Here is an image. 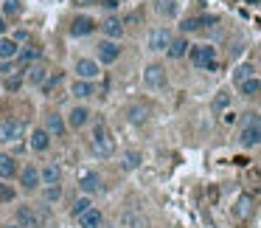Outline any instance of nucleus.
Wrapping results in <instances>:
<instances>
[{"label": "nucleus", "instance_id": "obj_14", "mask_svg": "<svg viewBox=\"0 0 261 228\" xmlns=\"http://www.w3.org/2000/svg\"><path fill=\"white\" fill-rule=\"evenodd\" d=\"M17 180H20V189H23L25 194L37 192V189L42 186V183H40V166H37V164H25L23 169L17 172Z\"/></svg>", "mask_w": 261, "mask_h": 228}, {"label": "nucleus", "instance_id": "obj_24", "mask_svg": "<svg viewBox=\"0 0 261 228\" xmlns=\"http://www.w3.org/2000/svg\"><path fill=\"white\" fill-rule=\"evenodd\" d=\"M149 116H152L149 104H129V107H126V121L135 124V127H143L149 121Z\"/></svg>", "mask_w": 261, "mask_h": 228}, {"label": "nucleus", "instance_id": "obj_17", "mask_svg": "<svg viewBox=\"0 0 261 228\" xmlns=\"http://www.w3.org/2000/svg\"><path fill=\"white\" fill-rule=\"evenodd\" d=\"M51 144H54V138H51V132H48L45 127H34V130H31V135H29V149L31 152L42 155V152L51 149Z\"/></svg>", "mask_w": 261, "mask_h": 228}, {"label": "nucleus", "instance_id": "obj_7", "mask_svg": "<svg viewBox=\"0 0 261 228\" xmlns=\"http://www.w3.org/2000/svg\"><path fill=\"white\" fill-rule=\"evenodd\" d=\"M104 192V175L96 169H87L79 175V194H87V197H96V194Z\"/></svg>", "mask_w": 261, "mask_h": 228}, {"label": "nucleus", "instance_id": "obj_2", "mask_svg": "<svg viewBox=\"0 0 261 228\" xmlns=\"http://www.w3.org/2000/svg\"><path fill=\"white\" fill-rule=\"evenodd\" d=\"M90 152L96 155V158H110V155L115 152L113 132H110V127L104 124L101 119L90 127Z\"/></svg>", "mask_w": 261, "mask_h": 228}, {"label": "nucleus", "instance_id": "obj_20", "mask_svg": "<svg viewBox=\"0 0 261 228\" xmlns=\"http://www.w3.org/2000/svg\"><path fill=\"white\" fill-rule=\"evenodd\" d=\"M48 76H51V71H48L45 62H34L25 68V85L29 87H42L48 82Z\"/></svg>", "mask_w": 261, "mask_h": 228}, {"label": "nucleus", "instance_id": "obj_36", "mask_svg": "<svg viewBox=\"0 0 261 228\" xmlns=\"http://www.w3.org/2000/svg\"><path fill=\"white\" fill-rule=\"evenodd\" d=\"M40 194H42V203L57 206L59 200H62V186H42V189H40Z\"/></svg>", "mask_w": 261, "mask_h": 228}, {"label": "nucleus", "instance_id": "obj_29", "mask_svg": "<svg viewBox=\"0 0 261 228\" xmlns=\"http://www.w3.org/2000/svg\"><path fill=\"white\" fill-rule=\"evenodd\" d=\"M25 85V71H14V74L3 76V90L6 93H17Z\"/></svg>", "mask_w": 261, "mask_h": 228}, {"label": "nucleus", "instance_id": "obj_34", "mask_svg": "<svg viewBox=\"0 0 261 228\" xmlns=\"http://www.w3.org/2000/svg\"><path fill=\"white\" fill-rule=\"evenodd\" d=\"M233 214H236L239 220H247V217L253 214V197H250V194H242V197L236 200V209H233Z\"/></svg>", "mask_w": 261, "mask_h": 228}, {"label": "nucleus", "instance_id": "obj_3", "mask_svg": "<svg viewBox=\"0 0 261 228\" xmlns=\"http://www.w3.org/2000/svg\"><path fill=\"white\" fill-rule=\"evenodd\" d=\"M239 147L242 149L261 147V113H244L242 127H239Z\"/></svg>", "mask_w": 261, "mask_h": 228}, {"label": "nucleus", "instance_id": "obj_19", "mask_svg": "<svg viewBox=\"0 0 261 228\" xmlns=\"http://www.w3.org/2000/svg\"><path fill=\"white\" fill-rule=\"evenodd\" d=\"M96 93H98L96 82H87V79H73V82H70V96H73L76 102H85L87 104Z\"/></svg>", "mask_w": 261, "mask_h": 228}, {"label": "nucleus", "instance_id": "obj_18", "mask_svg": "<svg viewBox=\"0 0 261 228\" xmlns=\"http://www.w3.org/2000/svg\"><path fill=\"white\" fill-rule=\"evenodd\" d=\"M40 183L42 186H62V166H59L57 161H45V164L40 166Z\"/></svg>", "mask_w": 261, "mask_h": 228}, {"label": "nucleus", "instance_id": "obj_40", "mask_svg": "<svg viewBox=\"0 0 261 228\" xmlns=\"http://www.w3.org/2000/svg\"><path fill=\"white\" fill-rule=\"evenodd\" d=\"M98 3H101V0H73V6L82 9V12H87V9H98Z\"/></svg>", "mask_w": 261, "mask_h": 228}, {"label": "nucleus", "instance_id": "obj_9", "mask_svg": "<svg viewBox=\"0 0 261 228\" xmlns=\"http://www.w3.org/2000/svg\"><path fill=\"white\" fill-rule=\"evenodd\" d=\"M171 37H174V34H171L166 26H154V29L146 34V48H149L152 54H166V48H169Z\"/></svg>", "mask_w": 261, "mask_h": 228}, {"label": "nucleus", "instance_id": "obj_1", "mask_svg": "<svg viewBox=\"0 0 261 228\" xmlns=\"http://www.w3.org/2000/svg\"><path fill=\"white\" fill-rule=\"evenodd\" d=\"M188 59L197 71H205V74H216L219 71V51L216 45L211 42H199V45H191L188 48Z\"/></svg>", "mask_w": 261, "mask_h": 228}, {"label": "nucleus", "instance_id": "obj_42", "mask_svg": "<svg viewBox=\"0 0 261 228\" xmlns=\"http://www.w3.org/2000/svg\"><path fill=\"white\" fill-rule=\"evenodd\" d=\"M14 71H20L17 62H0V76H9V74H14Z\"/></svg>", "mask_w": 261, "mask_h": 228}, {"label": "nucleus", "instance_id": "obj_44", "mask_svg": "<svg viewBox=\"0 0 261 228\" xmlns=\"http://www.w3.org/2000/svg\"><path fill=\"white\" fill-rule=\"evenodd\" d=\"M222 121H225V124H236V113H233V110L222 113Z\"/></svg>", "mask_w": 261, "mask_h": 228}, {"label": "nucleus", "instance_id": "obj_45", "mask_svg": "<svg viewBox=\"0 0 261 228\" xmlns=\"http://www.w3.org/2000/svg\"><path fill=\"white\" fill-rule=\"evenodd\" d=\"M6 34H9V20L0 14V37H6Z\"/></svg>", "mask_w": 261, "mask_h": 228}, {"label": "nucleus", "instance_id": "obj_11", "mask_svg": "<svg viewBox=\"0 0 261 228\" xmlns=\"http://www.w3.org/2000/svg\"><path fill=\"white\" fill-rule=\"evenodd\" d=\"M219 23V17L216 14H197V17H186L180 23V34H194V31H205V29H214V26Z\"/></svg>", "mask_w": 261, "mask_h": 228}, {"label": "nucleus", "instance_id": "obj_6", "mask_svg": "<svg viewBox=\"0 0 261 228\" xmlns=\"http://www.w3.org/2000/svg\"><path fill=\"white\" fill-rule=\"evenodd\" d=\"M20 228H45V222H42V214L34 209L31 203H20L14 206V220Z\"/></svg>", "mask_w": 261, "mask_h": 228}, {"label": "nucleus", "instance_id": "obj_26", "mask_svg": "<svg viewBox=\"0 0 261 228\" xmlns=\"http://www.w3.org/2000/svg\"><path fill=\"white\" fill-rule=\"evenodd\" d=\"M20 54V45L12 40V37H0V62H14Z\"/></svg>", "mask_w": 261, "mask_h": 228}, {"label": "nucleus", "instance_id": "obj_43", "mask_svg": "<svg viewBox=\"0 0 261 228\" xmlns=\"http://www.w3.org/2000/svg\"><path fill=\"white\" fill-rule=\"evenodd\" d=\"M9 200H14V192L9 186H3V183H0V203H9Z\"/></svg>", "mask_w": 261, "mask_h": 228}, {"label": "nucleus", "instance_id": "obj_33", "mask_svg": "<svg viewBox=\"0 0 261 228\" xmlns=\"http://www.w3.org/2000/svg\"><path fill=\"white\" fill-rule=\"evenodd\" d=\"M0 14L6 20L20 17V14H23V0H3V3H0Z\"/></svg>", "mask_w": 261, "mask_h": 228}, {"label": "nucleus", "instance_id": "obj_28", "mask_svg": "<svg viewBox=\"0 0 261 228\" xmlns=\"http://www.w3.org/2000/svg\"><path fill=\"white\" fill-rule=\"evenodd\" d=\"M180 3L177 0H154V14H160L163 20H174Z\"/></svg>", "mask_w": 261, "mask_h": 228}, {"label": "nucleus", "instance_id": "obj_25", "mask_svg": "<svg viewBox=\"0 0 261 228\" xmlns=\"http://www.w3.org/2000/svg\"><path fill=\"white\" fill-rule=\"evenodd\" d=\"M76 225H79V228H101L104 225V211L93 206V209H87L85 214L76 220Z\"/></svg>", "mask_w": 261, "mask_h": 228}, {"label": "nucleus", "instance_id": "obj_31", "mask_svg": "<svg viewBox=\"0 0 261 228\" xmlns=\"http://www.w3.org/2000/svg\"><path fill=\"white\" fill-rule=\"evenodd\" d=\"M239 93H242L244 99L261 96V79H258V76H250L247 82H242V85H239Z\"/></svg>", "mask_w": 261, "mask_h": 228}, {"label": "nucleus", "instance_id": "obj_23", "mask_svg": "<svg viewBox=\"0 0 261 228\" xmlns=\"http://www.w3.org/2000/svg\"><path fill=\"white\" fill-rule=\"evenodd\" d=\"M17 172H20L17 158L12 152H0V180H14Z\"/></svg>", "mask_w": 261, "mask_h": 228}, {"label": "nucleus", "instance_id": "obj_12", "mask_svg": "<svg viewBox=\"0 0 261 228\" xmlns=\"http://www.w3.org/2000/svg\"><path fill=\"white\" fill-rule=\"evenodd\" d=\"M98 31V20L90 17V14H76L73 20H70V29L68 34L70 37H90Z\"/></svg>", "mask_w": 261, "mask_h": 228}, {"label": "nucleus", "instance_id": "obj_32", "mask_svg": "<svg viewBox=\"0 0 261 228\" xmlns=\"http://www.w3.org/2000/svg\"><path fill=\"white\" fill-rule=\"evenodd\" d=\"M230 110V93L227 90H219L214 96V102H211V113H216V116H222V113H227Z\"/></svg>", "mask_w": 261, "mask_h": 228}, {"label": "nucleus", "instance_id": "obj_10", "mask_svg": "<svg viewBox=\"0 0 261 228\" xmlns=\"http://www.w3.org/2000/svg\"><path fill=\"white\" fill-rule=\"evenodd\" d=\"M90 119H93V110L87 107L85 102H79V104H73V107L68 110V116H65V124H68L70 130H85V127L90 124Z\"/></svg>", "mask_w": 261, "mask_h": 228}, {"label": "nucleus", "instance_id": "obj_21", "mask_svg": "<svg viewBox=\"0 0 261 228\" xmlns=\"http://www.w3.org/2000/svg\"><path fill=\"white\" fill-rule=\"evenodd\" d=\"M188 48H191V42H188V37L186 34H177V37H171V42H169V48H166V57L169 59H186L188 57Z\"/></svg>", "mask_w": 261, "mask_h": 228}, {"label": "nucleus", "instance_id": "obj_46", "mask_svg": "<svg viewBox=\"0 0 261 228\" xmlns=\"http://www.w3.org/2000/svg\"><path fill=\"white\" fill-rule=\"evenodd\" d=\"M3 228H20V225H17V222H6Z\"/></svg>", "mask_w": 261, "mask_h": 228}, {"label": "nucleus", "instance_id": "obj_35", "mask_svg": "<svg viewBox=\"0 0 261 228\" xmlns=\"http://www.w3.org/2000/svg\"><path fill=\"white\" fill-rule=\"evenodd\" d=\"M250 76H255V68L250 62H242V65H236V68H233V85H242V82H247Z\"/></svg>", "mask_w": 261, "mask_h": 228}, {"label": "nucleus", "instance_id": "obj_8", "mask_svg": "<svg viewBox=\"0 0 261 228\" xmlns=\"http://www.w3.org/2000/svg\"><path fill=\"white\" fill-rule=\"evenodd\" d=\"M143 85H146L149 90H163V87L169 85V74H166L163 65L149 62L146 68H143Z\"/></svg>", "mask_w": 261, "mask_h": 228}, {"label": "nucleus", "instance_id": "obj_13", "mask_svg": "<svg viewBox=\"0 0 261 228\" xmlns=\"http://www.w3.org/2000/svg\"><path fill=\"white\" fill-rule=\"evenodd\" d=\"M73 74H76V79L98 82V76H101V65H98L93 57H79L76 65H73Z\"/></svg>", "mask_w": 261, "mask_h": 228}, {"label": "nucleus", "instance_id": "obj_38", "mask_svg": "<svg viewBox=\"0 0 261 228\" xmlns=\"http://www.w3.org/2000/svg\"><path fill=\"white\" fill-rule=\"evenodd\" d=\"M9 37H12L17 45H25V42H31V31H29V29H17L14 34H9Z\"/></svg>", "mask_w": 261, "mask_h": 228}, {"label": "nucleus", "instance_id": "obj_4", "mask_svg": "<svg viewBox=\"0 0 261 228\" xmlns=\"http://www.w3.org/2000/svg\"><path fill=\"white\" fill-rule=\"evenodd\" d=\"M25 138V121L17 119V116H6V119H0V144H6V147H14Z\"/></svg>", "mask_w": 261, "mask_h": 228}, {"label": "nucleus", "instance_id": "obj_22", "mask_svg": "<svg viewBox=\"0 0 261 228\" xmlns=\"http://www.w3.org/2000/svg\"><path fill=\"white\" fill-rule=\"evenodd\" d=\"M45 127L48 132H51V138H65V116L62 113H57V110H51V113H45Z\"/></svg>", "mask_w": 261, "mask_h": 228}, {"label": "nucleus", "instance_id": "obj_16", "mask_svg": "<svg viewBox=\"0 0 261 228\" xmlns=\"http://www.w3.org/2000/svg\"><path fill=\"white\" fill-rule=\"evenodd\" d=\"M17 68L20 71H25L29 65H34V62H42V48L37 45V42H25V45H20V54H17Z\"/></svg>", "mask_w": 261, "mask_h": 228}, {"label": "nucleus", "instance_id": "obj_15", "mask_svg": "<svg viewBox=\"0 0 261 228\" xmlns=\"http://www.w3.org/2000/svg\"><path fill=\"white\" fill-rule=\"evenodd\" d=\"M98 31H101V37L104 40H118L121 42V37H124V20L118 17V14H107V17L98 23Z\"/></svg>", "mask_w": 261, "mask_h": 228}, {"label": "nucleus", "instance_id": "obj_41", "mask_svg": "<svg viewBox=\"0 0 261 228\" xmlns=\"http://www.w3.org/2000/svg\"><path fill=\"white\" fill-rule=\"evenodd\" d=\"M59 79H62V76H59V74H57V76H48V82H45V85L40 87V90H42V93H45V96H48V93H51L54 87L59 85Z\"/></svg>", "mask_w": 261, "mask_h": 228}, {"label": "nucleus", "instance_id": "obj_30", "mask_svg": "<svg viewBox=\"0 0 261 228\" xmlns=\"http://www.w3.org/2000/svg\"><path fill=\"white\" fill-rule=\"evenodd\" d=\"M87 209H93V197H87V194H79V197L70 203V209H68V214L73 217V220H79L82 214H85Z\"/></svg>", "mask_w": 261, "mask_h": 228}, {"label": "nucleus", "instance_id": "obj_5", "mask_svg": "<svg viewBox=\"0 0 261 228\" xmlns=\"http://www.w3.org/2000/svg\"><path fill=\"white\" fill-rule=\"evenodd\" d=\"M121 54H124V48H121L118 40H104V37H101V40L96 42V57H93V59L104 68V65H115V62H118Z\"/></svg>", "mask_w": 261, "mask_h": 228}, {"label": "nucleus", "instance_id": "obj_27", "mask_svg": "<svg viewBox=\"0 0 261 228\" xmlns=\"http://www.w3.org/2000/svg\"><path fill=\"white\" fill-rule=\"evenodd\" d=\"M141 164H143V152H141V149H126V152L121 155V169H124V172L141 169Z\"/></svg>", "mask_w": 261, "mask_h": 228}, {"label": "nucleus", "instance_id": "obj_39", "mask_svg": "<svg viewBox=\"0 0 261 228\" xmlns=\"http://www.w3.org/2000/svg\"><path fill=\"white\" fill-rule=\"evenodd\" d=\"M98 9H101V12H107V14H115L121 9V0H101V3H98Z\"/></svg>", "mask_w": 261, "mask_h": 228}, {"label": "nucleus", "instance_id": "obj_37", "mask_svg": "<svg viewBox=\"0 0 261 228\" xmlns=\"http://www.w3.org/2000/svg\"><path fill=\"white\" fill-rule=\"evenodd\" d=\"M124 228H143V217L141 214H124Z\"/></svg>", "mask_w": 261, "mask_h": 228}]
</instances>
